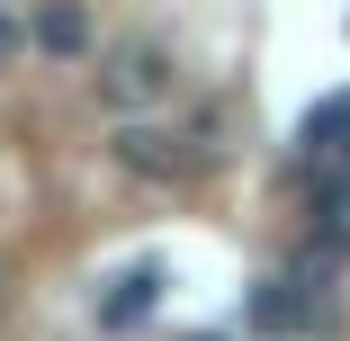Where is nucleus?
Here are the masks:
<instances>
[{"mask_svg":"<svg viewBox=\"0 0 350 341\" xmlns=\"http://www.w3.org/2000/svg\"><path fill=\"white\" fill-rule=\"evenodd\" d=\"M341 305H332V260H297V269H269L252 288V332L269 341H306V332H332Z\"/></svg>","mask_w":350,"mask_h":341,"instance_id":"f257e3e1","label":"nucleus"},{"mask_svg":"<svg viewBox=\"0 0 350 341\" xmlns=\"http://www.w3.org/2000/svg\"><path fill=\"white\" fill-rule=\"evenodd\" d=\"M171 90H180V63L162 36H126L99 54V99L117 117H153V108H171Z\"/></svg>","mask_w":350,"mask_h":341,"instance_id":"f03ea898","label":"nucleus"},{"mask_svg":"<svg viewBox=\"0 0 350 341\" xmlns=\"http://www.w3.org/2000/svg\"><path fill=\"white\" fill-rule=\"evenodd\" d=\"M117 162L135 171V180H189L198 162H206V144L189 126H153V117H126L117 126Z\"/></svg>","mask_w":350,"mask_h":341,"instance_id":"7ed1b4c3","label":"nucleus"},{"mask_svg":"<svg viewBox=\"0 0 350 341\" xmlns=\"http://www.w3.org/2000/svg\"><path fill=\"white\" fill-rule=\"evenodd\" d=\"M153 305H162V260H126L108 279V297H99V332H135Z\"/></svg>","mask_w":350,"mask_h":341,"instance_id":"20e7f679","label":"nucleus"},{"mask_svg":"<svg viewBox=\"0 0 350 341\" xmlns=\"http://www.w3.org/2000/svg\"><path fill=\"white\" fill-rule=\"evenodd\" d=\"M36 45L45 54H90V18L72 10V0H45L36 10Z\"/></svg>","mask_w":350,"mask_h":341,"instance_id":"39448f33","label":"nucleus"},{"mask_svg":"<svg viewBox=\"0 0 350 341\" xmlns=\"http://www.w3.org/2000/svg\"><path fill=\"white\" fill-rule=\"evenodd\" d=\"M18 45H27V36H18V18H10V0H0V63H10Z\"/></svg>","mask_w":350,"mask_h":341,"instance_id":"423d86ee","label":"nucleus"},{"mask_svg":"<svg viewBox=\"0 0 350 341\" xmlns=\"http://www.w3.org/2000/svg\"><path fill=\"white\" fill-rule=\"evenodd\" d=\"M198 341H206V332H198Z\"/></svg>","mask_w":350,"mask_h":341,"instance_id":"0eeeda50","label":"nucleus"}]
</instances>
